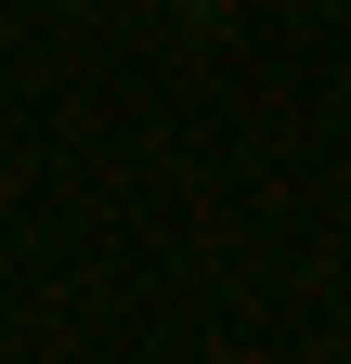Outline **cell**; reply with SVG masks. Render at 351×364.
Here are the masks:
<instances>
[{
  "instance_id": "1",
  "label": "cell",
  "mask_w": 351,
  "mask_h": 364,
  "mask_svg": "<svg viewBox=\"0 0 351 364\" xmlns=\"http://www.w3.org/2000/svg\"><path fill=\"white\" fill-rule=\"evenodd\" d=\"M338 364H351V351H338Z\"/></svg>"
}]
</instances>
